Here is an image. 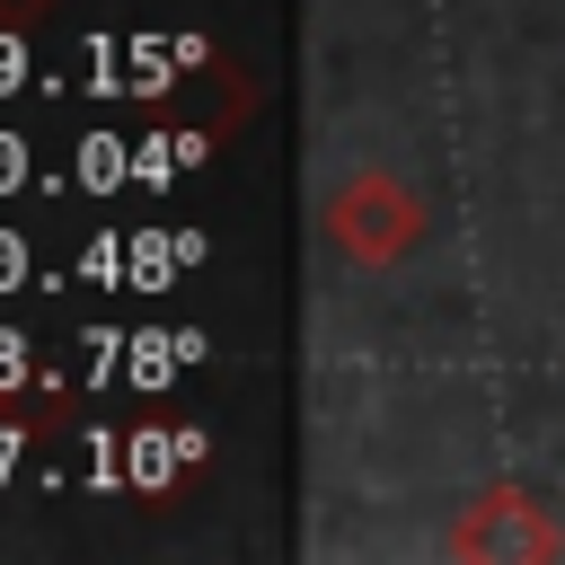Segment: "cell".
Masks as SVG:
<instances>
[{
    "mask_svg": "<svg viewBox=\"0 0 565 565\" xmlns=\"http://www.w3.org/2000/svg\"><path fill=\"white\" fill-rule=\"evenodd\" d=\"M424 194H406L397 177H380V168H362V177H344L335 194H327V238L353 256V265H397V256H415L424 247Z\"/></svg>",
    "mask_w": 565,
    "mask_h": 565,
    "instance_id": "6da1fadb",
    "label": "cell"
},
{
    "mask_svg": "<svg viewBox=\"0 0 565 565\" xmlns=\"http://www.w3.org/2000/svg\"><path fill=\"white\" fill-rule=\"evenodd\" d=\"M556 547H565V530L521 486H486L450 530V556H556Z\"/></svg>",
    "mask_w": 565,
    "mask_h": 565,
    "instance_id": "7a4b0ae2",
    "label": "cell"
},
{
    "mask_svg": "<svg viewBox=\"0 0 565 565\" xmlns=\"http://www.w3.org/2000/svg\"><path fill=\"white\" fill-rule=\"evenodd\" d=\"M53 0H0V18H44Z\"/></svg>",
    "mask_w": 565,
    "mask_h": 565,
    "instance_id": "3957f363",
    "label": "cell"
}]
</instances>
